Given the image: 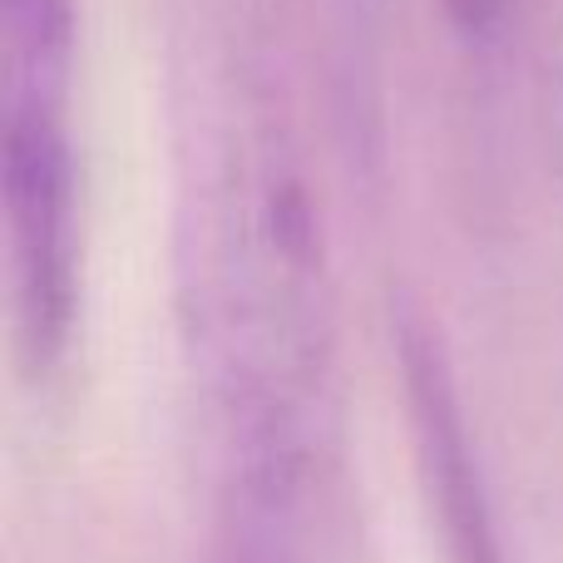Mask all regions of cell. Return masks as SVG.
Instances as JSON below:
<instances>
[{"label":"cell","instance_id":"3957f363","mask_svg":"<svg viewBox=\"0 0 563 563\" xmlns=\"http://www.w3.org/2000/svg\"><path fill=\"white\" fill-rule=\"evenodd\" d=\"M406 376H410V400H416L420 435H426V455H430V465H435L440 499H445L450 534H455V544H460V563H495L485 519H479L475 470H470L465 435H460V420H455V400H450L435 346H430L420 331L406 341Z\"/></svg>","mask_w":563,"mask_h":563},{"label":"cell","instance_id":"6da1fadb","mask_svg":"<svg viewBox=\"0 0 563 563\" xmlns=\"http://www.w3.org/2000/svg\"><path fill=\"white\" fill-rule=\"evenodd\" d=\"M178 109L174 282L194 380L238 495V554L291 563L336 371L331 228L287 79L238 20Z\"/></svg>","mask_w":563,"mask_h":563},{"label":"cell","instance_id":"277c9868","mask_svg":"<svg viewBox=\"0 0 563 563\" xmlns=\"http://www.w3.org/2000/svg\"><path fill=\"white\" fill-rule=\"evenodd\" d=\"M435 5L455 40H465V45H489V40L505 30L515 0H435Z\"/></svg>","mask_w":563,"mask_h":563},{"label":"cell","instance_id":"7a4b0ae2","mask_svg":"<svg viewBox=\"0 0 563 563\" xmlns=\"http://www.w3.org/2000/svg\"><path fill=\"white\" fill-rule=\"evenodd\" d=\"M79 0H0V228L15 346L35 376L69 356L85 307Z\"/></svg>","mask_w":563,"mask_h":563}]
</instances>
